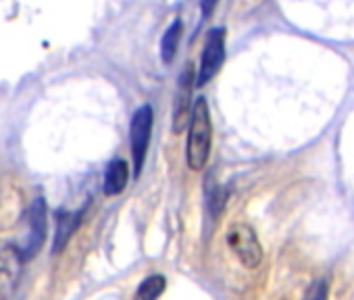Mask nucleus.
Wrapping results in <instances>:
<instances>
[{
  "instance_id": "nucleus-7",
  "label": "nucleus",
  "mask_w": 354,
  "mask_h": 300,
  "mask_svg": "<svg viewBox=\"0 0 354 300\" xmlns=\"http://www.w3.org/2000/svg\"><path fill=\"white\" fill-rule=\"evenodd\" d=\"M24 256L19 248L11 244H0V300H7L15 290L21 275Z\"/></svg>"
},
{
  "instance_id": "nucleus-12",
  "label": "nucleus",
  "mask_w": 354,
  "mask_h": 300,
  "mask_svg": "<svg viewBox=\"0 0 354 300\" xmlns=\"http://www.w3.org/2000/svg\"><path fill=\"white\" fill-rule=\"evenodd\" d=\"M327 292H325V283L323 281H317L310 290H308V296L306 300H325Z\"/></svg>"
},
{
  "instance_id": "nucleus-13",
  "label": "nucleus",
  "mask_w": 354,
  "mask_h": 300,
  "mask_svg": "<svg viewBox=\"0 0 354 300\" xmlns=\"http://www.w3.org/2000/svg\"><path fill=\"white\" fill-rule=\"evenodd\" d=\"M215 5H217V0H203L201 3V11H203V19H207L211 13H213V9H215Z\"/></svg>"
},
{
  "instance_id": "nucleus-5",
  "label": "nucleus",
  "mask_w": 354,
  "mask_h": 300,
  "mask_svg": "<svg viewBox=\"0 0 354 300\" xmlns=\"http://www.w3.org/2000/svg\"><path fill=\"white\" fill-rule=\"evenodd\" d=\"M28 238H26V244L19 248L24 261L26 259H32L34 254H38V250L42 248L44 240H46V225H48V215H46V203L42 198H38L28 215Z\"/></svg>"
},
{
  "instance_id": "nucleus-8",
  "label": "nucleus",
  "mask_w": 354,
  "mask_h": 300,
  "mask_svg": "<svg viewBox=\"0 0 354 300\" xmlns=\"http://www.w3.org/2000/svg\"><path fill=\"white\" fill-rule=\"evenodd\" d=\"M129 182V167L123 159H115L109 163L106 171H104V180H102V192L106 196H119Z\"/></svg>"
},
{
  "instance_id": "nucleus-11",
  "label": "nucleus",
  "mask_w": 354,
  "mask_h": 300,
  "mask_svg": "<svg viewBox=\"0 0 354 300\" xmlns=\"http://www.w3.org/2000/svg\"><path fill=\"white\" fill-rule=\"evenodd\" d=\"M162 292H165V277L162 275H150L140 283L133 300H158V296Z\"/></svg>"
},
{
  "instance_id": "nucleus-9",
  "label": "nucleus",
  "mask_w": 354,
  "mask_h": 300,
  "mask_svg": "<svg viewBox=\"0 0 354 300\" xmlns=\"http://www.w3.org/2000/svg\"><path fill=\"white\" fill-rule=\"evenodd\" d=\"M80 221H82V213H65V211H59L57 213V234H55V252H61L71 236L75 234V229L80 227Z\"/></svg>"
},
{
  "instance_id": "nucleus-3",
  "label": "nucleus",
  "mask_w": 354,
  "mask_h": 300,
  "mask_svg": "<svg viewBox=\"0 0 354 300\" xmlns=\"http://www.w3.org/2000/svg\"><path fill=\"white\" fill-rule=\"evenodd\" d=\"M227 246L234 250V254L240 259V263L248 269L259 267L261 259H263V248L261 242L254 234V229L246 223H236L227 229Z\"/></svg>"
},
{
  "instance_id": "nucleus-6",
  "label": "nucleus",
  "mask_w": 354,
  "mask_h": 300,
  "mask_svg": "<svg viewBox=\"0 0 354 300\" xmlns=\"http://www.w3.org/2000/svg\"><path fill=\"white\" fill-rule=\"evenodd\" d=\"M192 88H194V69L188 65L180 82H177V92H175V102H173V131L182 133L186 129V123L190 121L192 113Z\"/></svg>"
},
{
  "instance_id": "nucleus-2",
  "label": "nucleus",
  "mask_w": 354,
  "mask_h": 300,
  "mask_svg": "<svg viewBox=\"0 0 354 300\" xmlns=\"http://www.w3.org/2000/svg\"><path fill=\"white\" fill-rule=\"evenodd\" d=\"M152 123H154V113L150 104H142L129 125V142H131V157H133V176L138 178L142 174L148 146H150V135H152Z\"/></svg>"
},
{
  "instance_id": "nucleus-1",
  "label": "nucleus",
  "mask_w": 354,
  "mask_h": 300,
  "mask_svg": "<svg viewBox=\"0 0 354 300\" xmlns=\"http://www.w3.org/2000/svg\"><path fill=\"white\" fill-rule=\"evenodd\" d=\"M211 142H213V125L211 113L205 98H198L190 113V127H188V150L186 159L192 171H203L209 157H211Z\"/></svg>"
},
{
  "instance_id": "nucleus-4",
  "label": "nucleus",
  "mask_w": 354,
  "mask_h": 300,
  "mask_svg": "<svg viewBox=\"0 0 354 300\" xmlns=\"http://www.w3.org/2000/svg\"><path fill=\"white\" fill-rule=\"evenodd\" d=\"M223 61H225V30L223 28H215V30L209 32L207 42H205L196 86H207L219 73Z\"/></svg>"
},
{
  "instance_id": "nucleus-10",
  "label": "nucleus",
  "mask_w": 354,
  "mask_h": 300,
  "mask_svg": "<svg viewBox=\"0 0 354 300\" xmlns=\"http://www.w3.org/2000/svg\"><path fill=\"white\" fill-rule=\"evenodd\" d=\"M182 34H184L182 19H175V21L167 28V32H165V36H162V40H160V59H162L165 65H169V63L175 59V53H177V48H180Z\"/></svg>"
}]
</instances>
